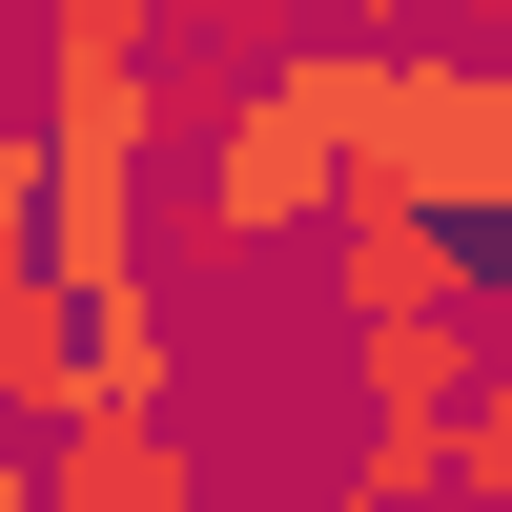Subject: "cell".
<instances>
[{
	"label": "cell",
	"mask_w": 512,
	"mask_h": 512,
	"mask_svg": "<svg viewBox=\"0 0 512 512\" xmlns=\"http://www.w3.org/2000/svg\"><path fill=\"white\" fill-rule=\"evenodd\" d=\"M349 205H451V226H512V62H472V41H410L390 62V103H369V144H349Z\"/></svg>",
	"instance_id": "1"
},
{
	"label": "cell",
	"mask_w": 512,
	"mask_h": 512,
	"mask_svg": "<svg viewBox=\"0 0 512 512\" xmlns=\"http://www.w3.org/2000/svg\"><path fill=\"white\" fill-rule=\"evenodd\" d=\"M349 390H369L349 492H410V512H431L451 492V410L492 390V349H472V308H451V328H349Z\"/></svg>",
	"instance_id": "2"
},
{
	"label": "cell",
	"mask_w": 512,
	"mask_h": 512,
	"mask_svg": "<svg viewBox=\"0 0 512 512\" xmlns=\"http://www.w3.org/2000/svg\"><path fill=\"white\" fill-rule=\"evenodd\" d=\"M472 287H492V246L451 205H328V308L349 328H451Z\"/></svg>",
	"instance_id": "3"
},
{
	"label": "cell",
	"mask_w": 512,
	"mask_h": 512,
	"mask_svg": "<svg viewBox=\"0 0 512 512\" xmlns=\"http://www.w3.org/2000/svg\"><path fill=\"white\" fill-rule=\"evenodd\" d=\"M41 512H226L185 451V410H62L41 431Z\"/></svg>",
	"instance_id": "4"
},
{
	"label": "cell",
	"mask_w": 512,
	"mask_h": 512,
	"mask_svg": "<svg viewBox=\"0 0 512 512\" xmlns=\"http://www.w3.org/2000/svg\"><path fill=\"white\" fill-rule=\"evenodd\" d=\"M82 410H185V287L82 308Z\"/></svg>",
	"instance_id": "5"
},
{
	"label": "cell",
	"mask_w": 512,
	"mask_h": 512,
	"mask_svg": "<svg viewBox=\"0 0 512 512\" xmlns=\"http://www.w3.org/2000/svg\"><path fill=\"white\" fill-rule=\"evenodd\" d=\"M62 410H82V308H62V287H0V431H62Z\"/></svg>",
	"instance_id": "6"
},
{
	"label": "cell",
	"mask_w": 512,
	"mask_h": 512,
	"mask_svg": "<svg viewBox=\"0 0 512 512\" xmlns=\"http://www.w3.org/2000/svg\"><path fill=\"white\" fill-rule=\"evenodd\" d=\"M287 41H308V0H164V62H226V82H267Z\"/></svg>",
	"instance_id": "7"
},
{
	"label": "cell",
	"mask_w": 512,
	"mask_h": 512,
	"mask_svg": "<svg viewBox=\"0 0 512 512\" xmlns=\"http://www.w3.org/2000/svg\"><path fill=\"white\" fill-rule=\"evenodd\" d=\"M41 62H164V0H41Z\"/></svg>",
	"instance_id": "8"
},
{
	"label": "cell",
	"mask_w": 512,
	"mask_h": 512,
	"mask_svg": "<svg viewBox=\"0 0 512 512\" xmlns=\"http://www.w3.org/2000/svg\"><path fill=\"white\" fill-rule=\"evenodd\" d=\"M431 512H512V390L451 410V492H431Z\"/></svg>",
	"instance_id": "9"
},
{
	"label": "cell",
	"mask_w": 512,
	"mask_h": 512,
	"mask_svg": "<svg viewBox=\"0 0 512 512\" xmlns=\"http://www.w3.org/2000/svg\"><path fill=\"white\" fill-rule=\"evenodd\" d=\"M308 21H328V41H431L451 0H308Z\"/></svg>",
	"instance_id": "10"
},
{
	"label": "cell",
	"mask_w": 512,
	"mask_h": 512,
	"mask_svg": "<svg viewBox=\"0 0 512 512\" xmlns=\"http://www.w3.org/2000/svg\"><path fill=\"white\" fill-rule=\"evenodd\" d=\"M472 349H492V390H512V226H492V287H472Z\"/></svg>",
	"instance_id": "11"
},
{
	"label": "cell",
	"mask_w": 512,
	"mask_h": 512,
	"mask_svg": "<svg viewBox=\"0 0 512 512\" xmlns=\"http://www.w3.org/2000/svg\"><path fill=\"white\" fill-rule=\"evenodd\" d=\"M0 185H41V82H0Z\"/></svg>",
	"instance_id": "12"
},
{
	"label": "cell",
	"mask_w": 512,
	"mask_h": 512,
	"mask_svg": "<svg viewBox=\"0 0 512 512\" xmlns=\"http://www.w3.org/2000/svg\"><path fill=\"white\" fill-rule=\"evenodd\" d=\"M226 512H410V492H226Z\"/></svg>",
	"instance_id": "13"
}]
</instances>
